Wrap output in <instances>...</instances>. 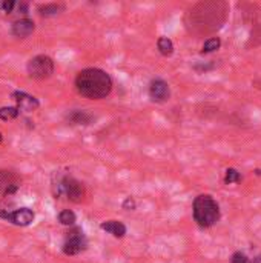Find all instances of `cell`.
<instances>
[{
  "label": "cell",
  "instance_id": "14",
  "mask_svg": "<svg viewBox=\"0 0 261 263\" xmlns=\"http://www.w3.org/2000/svg\"><path fill=\"white\" fill-rule=\"evenodd\" d=\"M65 6L63 5H57V3H46V5H40L38 6V12L40 15L43 17H51V15H55L58 14L60 11H63Z\"/></svg>",
  "mask_w": 261,
  "mask_h": 263
},
{
  "label": "cell",
  "instance_id": "26",
  "mask_svg": "<svg viewBox=\"0 0 261 263\" xmlns=\"http://www.w3.org/2000/svg\"><path fill=\"white\" fill-rule=\"evenodd\" d=\"M0 143H2V134H0Z\"/></svg>",
  "mask_w": 261,
  "mask_h": 263
},
{
  "label": "cell",
  "instance_id": "18",
  "mask_svg": "<svg viewBox=\"0 0 261 263\" xmlns=\"http://www.w3.org/2000/svg\"><path fill=\"white\" fill-rule=\"evenodd\" d=\"M58 222L62 225H74L75 223V214L69 210H63L60 214H58Z\"/></svg>",
  "mask_w": 261,
  "mask_h": 263
},
{
  "label": "cell",
  "instance_id": "25",
  "mask_svg": "<svg viewBox=\"0 0 261 263\" xmlns=\"http://www.w3.org/2000/svg\"><path fill=\"white\" fill-rule=\"evenodd\" d=\"M2 3H3V2H0V9H2Z\"/></svg>",
  "mask_w": 261,
  "mask_h": 263
},
{
  "label": "cell",
  "instance_id": "3",
  "mask_svg": "<svg viewBox=\"0 0 261 263\" xmlns=\"http://www.w3.org/2000/svg\"><path fill=\"white\" fill-rule=\"evenodd\" d=\"M194 219L202 228H211L220 220V206L209 194H200L195 197L194 205Z\"/></svg>",
  "mask_w": 261,
  "mask_h": 263
},
{
  "label": "cell",
  "instance_id": "7",
  "mask_svg": "<svg viewBox=\"0 0 261 263\" xmlns=\"http://www.w3.org/2000/svg\"><path fill=\"white\" fill-rule=\"evenodd\" d=\"M171 96L169 85L163 79H154L149 85V97L154 102H165Z\"/></svg>",
  "mask_w": 261,
  "mask_h": 263
},
{
  "label": "cell",
  "instance_id": "1",
  "mask_svg": "<svg viewBox=\"0 0 261 263\" xmlns=\"http://www.w3.org/2000/svg\"><path fill=\"white\" fill-rule=\"evenodd\" d=\"M226 20V5L206 2L194 6L188 14V28L194 34H209L223 26Z\"/></svg>",
  "mask_w": 261,
  "mask_h": 263
},
{
  "label": "cell",
  "instance_id": "4",
  "mask_svg": "<svg viewBox=\"0 0 261 263\" xmlns=\"http://www.w3.org/2000/svg\"><path fill=\"white\" fill-rule=\"evenodd\" d=\"M26 69H28L29 77L35 80H45L54 74V62L49 55L38 54L28 62Z\"/></svg>",
  "mask_w": 261,
  "mask_h": 263
},
{
  "label": "cell",
  "instance_id": "11",
  "mask_svg": "<svg viewBox=\"0 0 261 263\" xmlns=\"http://www.w3.org/2000/svg\"><path fill=\"white\" fill-rule=\"evenodd\" d=\"M35 29V25L31 18H20L17 22H14L12 25V34L18 39H26L28 35H31Z\"/></svg>",
  "mask_w": 261,
  "mask_h": 263
},
{
  "label": "cell",
  "instance_id": "17",
  "mask_svg": "<svg viewBox=\"0 0 261 263\" xmlns=\"http://www.w3.org/2000/svg\"><path fill=\"white\" fill-rule=\"evenodd\" d=\"M18 114H20L18 108H14V106H3V108H0V119L2 120H12V119L18 117Z\"/></svg>",
  "mask_w": 261,
  "mask_h": 263
},
{
  "label": "cell",
  "instance_id": "9",
  "mask_svg": "<svg viewBox=\"0 0 261 263\" xmlns=\"http://www.w3.org/2000/svg\"><path fill=\"white\" fill-rule=\"evenodd\" d=\"M18 188V179L9 171L0 170V197L11 196Z\"/></svg>",
  "mask_w": 261,
  "mask_h": 263
},
{
  "label": "cell",
  "instance_id": "5",
  "mask_svg": "<svg viewBox=\"0 0 261 263\" xmlns=\"http://www.w3.org/2000/svg\"><path fill=\"white\" fill-rule=\"evenodd\" d=\"M60 190H62V193L66 194V197L71 202H75V203L82 202L85 197V186L78 180H75L74 177H69V176L62 179Z\"/></svg>",
  "mask_w": 261,
  "mask_h": 263
},
{
  "label": "cell",
  "instance_id": "13",
  "mask_svg": "<svg viewBox=\"0 0 261 263\" xmlns=\"http://www.w3.org/2000/svg\"><path fill=\"white\" fill-rule=\"evenodd\" d=\"M68 120L71 123H74V125H89L91 120H92V116H89L85 111H72L68 116Z\"/></svg>",
  "mask_w": 261,
  "mask_h": 263
},
{
  "label": "cell",
  "instance_id": "8",
  "mask_svg": "<svg viewBox=\"0 0 261 263\" xmlns=\"http://www.w3.org/2000/svg\"><path fill=\"white\" fill-rule=\"evenodd\" d=\"M34 219H35V214L29 208H20V210L9 211V214L6 217V220H9L11 223H14L17 227H28L34 222Z\"/></svg>",
  "mask_w": 261,
  "mask_h": 263
},
{
  "label": "cell",
  "instance_id": "19",
  "mask_svg": "<svg viewBox=\"0 0 261 263\" xmlns=\"http://www.w3.org/2000/svg\"><path fill=\"white\" fill-rule=\"evenodd\" d=\"M242 176L237 170L234 168H228L226 170V177H225V183L226 185H231V183H235V182H240Z\"/></svg>",
  "mask_w": 261,
  "mask_h": 263
},
{
  "label": "cell",
  "instance_id": "24",
  "mask_svg": "<svg viewBox=\"0 0 261 263\" xmlns=\"http://www.w3.org/2000/svg\"><path fill=\"white\" fill-rule=\"evenodd\" d=\"M252 263H261V256L255 257V259H254V262H252Z\"/></svg>",
  "mask_w": 261,
  "mask_h": 263
},
{
  "label": "cell",
  "instance_id": "16",
  "mask_svg": "<svg viewBox=\"0 0 261 263\" xmlns=\"http://www.w3.org/2000/svg\"><path fill=\"white\" fill-rule=\"evenodd\" d=\"M220 46H222V40H220L218 37H211V39H208V40L203 43L202 52H203V54H209V52L217 51Z\"/></svg>",
  "mask_w": 261,
  "mask_h": 263
},
{
  "label": "cell",
  "instance_id": "23",
  "mask_svg": "<svg viewBox=\"0 0 261 263\" xmlns=\"http://www.w3.org/2000/svg\"><path fill=\"white\" fill-rule=\"evenodd\" d=\"M18 11H22L23 14H26V11H28V6H26L25 3H20V5H18Z\"/></svg>",
  "mask_w": 261,
  "mask_h": 263
},
{
  "label": "cell",
  "instance_id": "10",
  "mask_svg": "<svg viewBox=\"0 0 261 263\" xmlns=\"http://www.w3.org/2000/svg\"><path fill=\"white\" fill-rule=\"evenodd\" d=\"M12 97L14 100L17 102V108L20 111H26V112H31V111H35L38 108V100L23 91H14L12 92Z\"/></svg>",
  "mask_w": 261,
  "mask_h": 263
},
{
  "label": "cell",
  "instance_id": "2",
  "mask_svg": "<svg viewBox=\"0 0 261 263\" xmlns=\"http://www.w3.org/2000/svg\"><path fill=\"white\" fill-rule=\"evenodd\" d=\"M75 88L78 94L86 99L100 100L109 96L112 89V80L108 72L98 68H86L75 77Z\"/></svg>",
  "mask_w": 261,
  "mask_h": 263
},
{
  "label": "cell",
  "instance_id": "21",
  "mask_svg": "<svg viewBox=\"0 0 261 263\" xmlns=\"http://www.w3.org/2000/svg\"><path fill=\"white\" fill-rule=\"evenodd\" d=\"M14 6H15V2H12V0H9V2H3V3H2V9H3L5 12H12Z\"/></svg>",
  "mask_w": 261,
  "mask_h": 263
},
{
  "label": "cell",
  "instance_id": "12",
  "mask_svg": "<svg viewBox=\"0 0 261 263\" xmlns=\"http://www.w3.org/2000/svg\"><path fill=\"white\" fill-rule=\"evenodd\" d=\"M102 230L112 234L114 237H123L126 234V228L123 223L117 222V220H109V222H103L102 223Z\"/></svg>",
  "mask_w": 261,
  "mask_h": 263
},
{
  "label": "cell",
  "instance_id": "20",
  "mask_svg": "<svg viewBox=\"0 0 261 263\" xmlns=\"http://www.w3.org/2000/svg\"><path fill=\"white\" fill-rule=\"evenodd\" d=\"M231 263H251V262H249V259H248V256H246L245 253L237 251V253H234V254H232V257H231Z\"/></svg>",
  "mask_w": 261,
  "mask_h": 263
},
{
  "label": "cell",
  "instance_id": "6",
  "mask_svg": "<svg viewBox=\"0 0 261 263\" xmlns=\"http://www.w3.org/2000/svg\"><path fill=\"white\" fill-rule=\"evenodd\" d=\"M85 248H86V239L83 237V234L80 231H74L66 239V242L63 245V253L68 256H75V254L82 253Z\"/></svg>",
  "mask_w": 261,
  "mask_h": 263
},
{
  "label": "cell",
  "instance_id": "15",
  "mask_svg": "<svg viewBox=\"0 0 261 263\" xmlns=\"http://www.w3.org/2000/svg\"><path fill=\"white\" fill-rule=\"evenodd\" d=\"M157 48H158V51H160L165 57H169V55H172V52H174V43H172V40L168 39V37H160L158 42H157Z\"/></svg>",
  "mask_w": 261,
  "mask_h": 263
},
{
  "label": "cell",
  "instance_id": "22",
  "mask_svg": "<svg viewBox=\"0 0 261 263\" xmlns=\"http://www.w3.org/2000/svg\"><path fill=\"white\" fill-rule=\"evenodd\" d=\"M123 208H125V210H135V202H134L131 197H128V199L123 202Z\"/></svg>",
  "mask_w": 261,
  "mask_h": 263
}]
</instances>
